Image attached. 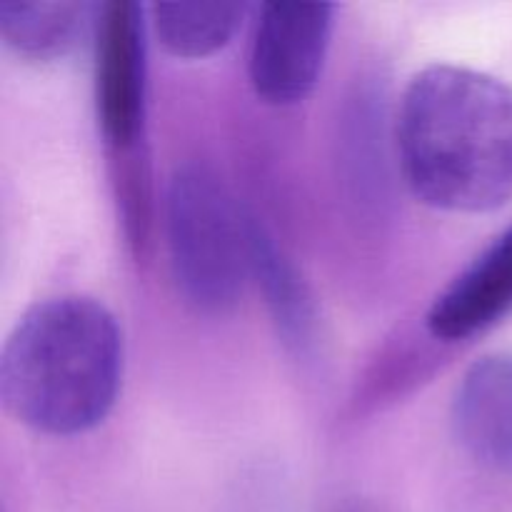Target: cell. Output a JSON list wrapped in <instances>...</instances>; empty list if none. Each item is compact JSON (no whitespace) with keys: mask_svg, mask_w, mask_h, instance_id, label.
I'll return each mask as SVG.
<instances>
[{"mask_svg":"<svg viewBox=\"0 0 512 512\" xmlns=\"http://www.w3.org/2000/svg\"><path fill=\"white\" fill-rule=\"evenodd\" d=\"M405 185L443 213H490L512 200V85L463 65L413 75L395 115Z\"/></svg>","mask_w":512,"mask_h":512,"instance_id":"1","label":"cell"},{"mask_svg":"<svg viewBox=\"0 0 512 512\" xmlns=\"http://www.w3.org/2000/svg\"><path fill=\"white\" fill-rule=\"evenodd\" d=\"M123 383V333L103 303L58 295L18 318L0 353V400L15 423L73 438L98 428Z\"/></svg>","mask_w":512,"mask_h":512,"instance_id":"2","label":"cell"},{"mask_svg":"<svg viewBox=\"0 0 512 512\" xmlns=\"http://www.w3.org/2000/svg\"><path fill=\"white\" fill-rule=\"evenodd\" d=\"M165 238L185 303L198 313H230L255 275V218L208 165L188 163L170 178Z\"/></svg>","mask_w":512,"mask_h":512,"instance_id":"3","label":"cell"},{"mask_svg":"<svg viewBox=\"0 0 512 512\" xmlns=\"http://www.w3.org/2000/svg\"><path fill=\"white\" fill-rule=\"evenodd\" d=\"M95 40V118L110 160L145 153L148 45L145 13L133 0L98 5Z\"/></svg>","mask_w":512,"mask_h":512,"instance_id":"4","label":"cell"},{"mask_svg":"<svg viewBox=\"0 0 512 512\" xmlns=\"http://www.w3.org/2000/svg\"><path fill=\"white\" fill-rule=\"evenodd\" d=\"M333 13L330 3L260 5L248 53V78L260 100L283 108L313 93L333 38Z\"/></svg>","mask_w":512,"mask_h":512,"instance_id":"5","label":"cell"},{"mask_svg":"<svg viewBox=\"0 0 512 512\" xmlns=\"http://www.w3.org/2000/svg\"><path fill=\"white\" fill-rule=\"evenodd\" d=\"M450 425L478 465L512 478V353L485 355L455 388Z\"/></svg>","mask_w":512,"mask_h":512,"instance_id":"6","label":"cell"},{"mask_svg":"<svg viewBox=\"0 0 512 512\" xmlns=\"http://www.w3.org/2000/svg\"><path fill=\"white\" fill-rule=\"evenodd\" d=\"M512 313V225L503 230L428 310L430 335L460 343L485 333Z\"/></svg>","mask_w":512,"mask_h":512,"instance_id":"7","label":"cell"},{"mask_svg":"<svg viewBox=\"0 0 512 512\" xmlns=\"http://www.w3.org/2000/svg\"><path fill=\"white\" fill-rule=\"evenodd\" d=\"M98 5L78 0L58 3H3L0 38L18 58L33 63H55L78 48L85 35H93Z\"/></svg>","mask_w":512,"mask_h":512,"instance_id":"8","label":"cell"},{"mask_svg":"<svg viewBox=\"0 0 512 512\" xmlns=\"http://www.w3.org/2000/svg\"><path fill=\"white\" fill-rule=\"evenodd\" d=\"M243 15V3H155L150 23L170 55L198 60L223 50L238 33Z\"/></svg>","mask_w":512,"mask_h":512,"instance_id":"9","label":"cell"},{"mask_svg":"<svg viewBox=\"0 0 512 512\" xmlns=\"http://www.w3.org/2000/svg\"><path fill=\"white\" fill-rule=\"evenodd\" d=\"M253 273L265 285L268 303L288 343H293L300 353L308 350L313 343L310 340L315 325L313 305L293 265L275 248L273 238L260 228L258 220H255L253 238Z\"/></svg>","mask_w":512,"mask_h":512,"instance_id":"10","label":"cell"},{"mask_svg":"<svg viewBox=\"0 0 512 512\" xmlns=\"http://www.w3.org/2000/svg\"><path fill=\"white\" fill-rule=\"evenodd\" d=\"M330 512H380L375 505L365 503V500H348V503L338 505V508H333Z\"/></svg>","mask_w":512,"mask_h":512,"instance_id":"11","label":"cell"}]
</instances>
